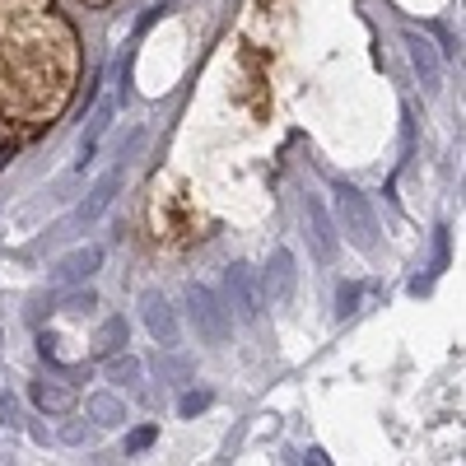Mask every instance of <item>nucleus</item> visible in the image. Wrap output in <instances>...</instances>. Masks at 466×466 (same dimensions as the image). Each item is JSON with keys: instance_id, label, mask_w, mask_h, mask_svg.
I'll use <instances>...</instances> for the list:
<instances>
[{"instance_id": "1", "label": "nucleus", "mask_w": 466, "mask_h": 466, "mask_svg": "<svg viewBox=\"0 0 466 466\" xmlns=\"http://www.w3.org/2000/svg\"><path fill=\"white\" fill-rule=\"evenodd\" d=\"M80 80V43L61 15H33L0 33V116L37 136L66 112Z\"/></svg>"}, {"instance_id": "2", "label": "nucleus", "mask_w": 466, "mask_h": 466, "mask_svg": "<svg viewBox=\"0 0 466 466\" xmlns=\"http://www.w3.org/2000/svg\"><path fill=\"white\" fill-rule=\"evenodd\" d=\"M149 219H154V233L168 238V243H191L210 228V219L197 210V201H191L187 191H164V197H154Z\"/></svg>"}, {"instance_id": "3", "label": "nucleus", "mask_w": 466, "mask_h": 466, "mask_svg": "<svg viewBox=\"0 0 466 466\" xmlns=\"http://www.w3.org/2000/svg\"><path fill=\"white\" fill-rule=\"evenodd\" d=\"M336 215H340V228L336 233H345V238L355 243L360 252H373L378 248V215L369 210V201L360 197L355 187H340L336 191Z\"/></svg>"}, {"instance_id": "4", "label": "nucleus", "mask_w": 466, "mask_h": 466, "mask_svg": "<svg viewBox=\"0 0 466 466\" xmlns=\"http://www.w3.org/2000/svg\"><path fill=\"white\" fill-rule=\"evenodd\" d=\"M303 219H308V243H313V257H318V261H336L340 233H336L327 206H322L318 197H308V201H303Z\"/></svg>"}, {"instance_id": "5", "label": "nucleus", "mask_w": 466, "mask_h": 466, "mask_svg": "<svg viewBox=\"0 0 466 466\" xmlns=\"http://www.w3.org/2000/svg\"><path fill=\"white\" fill-rule=\"evenodd\" d=\"M187 303H191V322L201 327V336H206L210 345H219V340L228 336V313L219 308V299H215L210 289H201V285H191V289H187Z\"/></svg>"}, {"instance_id": "6", "label": "nucleus", "mask_w": 466, "mask_h": 466, "mask_svg": "<svg viewBox=\"0 0 466 466\" xmlns=\"http://www.w3.org/2000/svg\"><path fill=\"white\" fill-rule=\"evenodd\" d=\"M140 318H145V327H149V336L154 340H159L164 350H173L177 345V313H173V308H168V299L159 294V289H145L140 294Z\"/></svg>"}, {"instance_id": "7", "label": "nucleus", "mask_w": 466, "mask_h": 466, "mask_svg": "<svg viewBox=\"0 0 466 466\" xmlns=\"http://www.w3.org/2000/svg\"><path fill=\"white\" fill-rule=\"evenodd\" d=\"M98 266H103V248H94V243H89V248L66 252V257L52 266V276H47V280H52L56 289H75V285H85Z\"/></svg>"}, {"instance_id": "8", "label": "nucleus", "mask_w": 466, "mask_h": 466, "mask_svg": "<svg viewBox=\"0 0 466 466\" xmlns=\"http://www.w3.org/2000/svg\"><path fill=\"white\" fill-rule=\"evenodd\" d=\"M228 303L238 308V318H243V322H257V313H261V294H257V280H252V270H248V266H228Z\"/></svg>"}, {"instance_id": "9", "label": "nucleus", "mask_w": 466, "mask_h": 466, "mask_svg": "<svg viewBox=\"0 0 466 466\" xmlns=\"http://www.w3.org/2000/svg\"><path fill=\"white\" fill-rule=\"evenodd\" d=\"M33 401H37L43 415H66V410H75V387L56 382V378H37L33 382Z\"/></svg>"}, {"instance_id": "10", "label": "nucleus", "mask_w": 466, "mask_h": 466, "mask_svg": "<svg viewBox=\"0 0 466 466\" xmlns=\"http://www.w3.org/2000/svg\"><path fill=\"white\" fill-rule=\"evenodd\" d=\"M116 187H122V168H112V173H103L98 177V187L89 191V201L75 210V224H94V219H103V210L112 206V197H116Z\"/></svg>"}, {"instance_id": "11", "label": "nucleus", "mask_w": 466, "mask_h": 466, "mask_svg": "<svg viewBox=\"0 0 466 466\" xmlns=\"http://www.w3.org/2000/svg\"><path fill=\"white\" fill-rule=\"evenodd\" d=\"M266 289H270V299H289L294 294V257L280 248L276 257H270V270H266Z\"/></svg>"}, {"instance_id": "12", "label": "nucleus", "mask_w": 466, "mask_h": 466, "mask_svg": "<svg viewBox=\"0 0 466 466\" xmlns=\"http://www.w3.org/2000/svg\"><path fill=\"white\" fill-rule=\"evenodd\" d=\"M127 331H131V327H127V318H122V313H116V318H107V322L94 331V355H98V360L116 355V350L127 345Z\"/></svg>"}, {"instance_id": "13", "label": "nucleus", "mask_w": 466, "mask_h": 466, "mask_svg": "<svg viewBox=\"0 0 466 466\" xmlns=\"http://www.w3.org/2000/svg\"><path fill=\"white\" fill-rule=\"evenodd\" d=\"M85 406H89V420L103 424V430H112V424L127 420V406H122V397H116V392H94Z\"/></svg>"}, {"instance_id": "14", "label": "nucleus", "mask_w": 466, "mask_h": 466, "mask_svg": "<svg viewBox=\"0 0 466 466\" xmlns=\"http://www.w3.org/2000/svg\"><path fill=\"white\" fill-rule=\"evenodd\" d=\"M52 10V0H0V33L33 19V15H47Z\"/></svg>"}, {"instance_id": "15", "label": "nucleus", "mask_w": 466, "mask_h": 466, "mask_svg": "<svg viewBox=\"0 0 466 466\" xmlns=\"http://www.w3.org/2000/svg\"><path fill=\"white\" fill-rule=\"evenodd\" d=\"M410 61H415V70H420V85L434 89V85H439V56H434V47L424 43V37H410Z\"/></svg>"}, {"instance_id": "16", "label": "nucleus", "mask_w": 466, "mask_h": 466, "mask_svg": "<svg viewBox=\"0 0 466 466\" xmlns=\"http://www.w3.org/2000/svg\"><path fill=\"white\" fill-rule=\"evenodd\" d=\"M103 373H107V382H122V387H136V382L145 378V364H140L136 355H107Z\"/></svg>"}, {"instance_id": "17", "label": "nucleus", "mask_w": 466, "mask_h": 466, "mask_svg": "<svg viewBox=\"0 0 466 466\" xmlns=\"http://www.w3.org/2000/svg\"><path fill=\"white\" fill-rule=\"evenodd\" d=\"M360 294H364V289H360L355 280H345V285L336 289V313H340V318H355V313H360Z\"/></svg>"}, {"instance_id": "18", "label": "nucleus", "mask_w": 466, "mask_h": 466, "mask_svg": "<svg viewBox=\"0 0 466 466\" xmlns=\"http://www.w3.org/2000/svg\"><path fill=\"white\" fill-rule=\"evenodd\" d=\"M210 406H215V392H187V397L177 401V415H182V420H197V415L210 410Z\"/></svg>"}, {"instance_id": "19", "label": "nucleus", "mask_w": 466, "mask_h": 466, "mask_svg": "<svg viewBox=\"0 0 466 466\" xmlns=\"http://www.w3.org/2000/svg\"><path fill=\"white\" fill-rule=\"evenodd\" d=\"M61 308H66V313H94L98 294H94V289H70V294L61 299Z\"/></svg>"}, {"instance_id": "20", "label": "nucleus", "mask_w": 466, "mask_h": 466, "mask_svg": "<svg viewBox=\"0 0 466 466\" xmlns=\"http://www.w3.org/2000/svg\"><path fill=\"white\" fill-rule=\"evenodd\" d=\"M154 439H159V430H154V424H140V430H131V439H127V452H145Z\"/></svg>"}, {"instance_id": "21", "label": "nucleus", "mask_w": 466, "mask_h": 466, "mask_svg": "<svg viewBox=\"0 0 466 466\" xmlns=\"http://www.w3.org/2000/svg\"><path fill=\"white\" fill-rule=\"evenodd\" d=\"M0 424H10V430H19V401H15V392H0Z\"/></svg>"}, {"instance_id": "22", "label": "nucleus", "mask_w": 466, "mask_h": 466, "mask_svg": "<svg viewBox=\"0 0 466 466\" xmlns=\"http://www.w3.org/2000/svg\"><path fill=\"white\" fill-rule=\"evenodd\" d=\"M61 439H66V443H85V439H89V430H85L80 420H70L66 430H61Z\"/></svg>"}, {"instance_id": "23", "label": "nucleus", "mask_w": 466, "mask_h": 466, "mask_svg": "<svg viewBox=\"0 0 466 466\" xmlns=\"http://www.w3.org/2000/svg\"><path fill=\"white\" fill-rule=\"evenodd\" d=\"M448 266V228H439V252H434V276Z\"/></svg>"}, {"instance_id": "24", "label": "nucleus", "mask_w": 466, "mask_h": 466, "mask_svg": "<svg viewBox=\"0 0 466 466\" xmlns=\"http://www.w3.org/2000/svg\"><path fill=\"white\" fill-rule=\"evenodd\" d=\"M303 466H331V457H327L322 448H308V452H303Z\"/></svg>"}, {"instance_id": "25", "label": "nucleus", "mask_w": 466, "mask_h": 466, "mask_svg": "<svg viewBox=\"0 0 466 466\" xmlns=\"http://www.w3.org/2000/svg\"><path fill=\"white\" fill-rule=\"evenodd\" d=\"M164 373H168V378H187L191 369H187L182 360H164Z\"/></svg>"}, {"instance_id": "26", "label": "nucleus", "mask_w": 466, "mask_h": 466, "mask_svg": "<svg viewBox=\"0 0 466 466\" xmlns=\"http://www.w3.org/2000/svg\"><path fill=\"white\" fill-rule=\"evenodd\" d=\"M15 154H19V140H5V145H0V168H5Z\"/></svg>"}, {"instance_id": "27", "label": "nucleus", "mask_w": 466, "mask_h": 466, "mask_svg": "<svg viewBox=\"0 0 466 466\" xmlns=\"http://www.w3.org/2000/svg\"><path fill=\"white\" fill-rule=\"evenodd\" d=\"M89 5H107V0H89Z\"/></svg>"}]
</instances>
